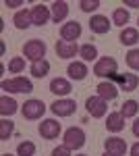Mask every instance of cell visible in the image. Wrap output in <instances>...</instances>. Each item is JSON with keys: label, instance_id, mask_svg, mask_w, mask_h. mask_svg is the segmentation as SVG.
I'll use <instances>...</instances> for the list:
<instances>
[{"label": "cell", "instance_id": "cell-1", "mask_svg": "<svg viewBox=\"0 0 139 156\" xmlns=\"http://www.w3.org/2000/svg\"><path fill=\"white\" fill-rule=\"evenodd\" d=\"M0 85L9 94H31L33 92V83L27 77H21V75H15L12 79H4Z\"/></svg>", "mask_w": 139, "mask_h": 156}, {"label": "cell", "instance_id": "cell-2", "mask_svg": "<svg viewBox=\"0 0 139 156\" xmlns=\"http://www.w3.org/2000/svg\"><path fill=\"white\" fill-rule=\"evenodd\" d=\"M116 73H118V62H116L112 56H102V58L96 60V65H93V75L106 77L108 81L114 77Z\"/></svg>", "mask_w": 139, "mask_h": 156}, {"label": "cell", "instance_id": "cell-3", "mask_svg": "<svg viewBox=\"0 0 139 156\" xmlns=\"http://www.w3.org/2000/svg\"><path fill=\"white\" fill-rule=\"evenodd\" d=\"M46 50H48L46 44H44L42 40L33 37V40L25 42V46H23V56H25L27 60H31V62H37V60H44V56H46Z\"/></svg>", "mask_w": 139, "mask_h": 156}, {"label": "cell", "instance_id": "cell-4", "mask_svg": "<svg viewBox=\"0 0 139 156\" xmlns=\"http://www.w3.org/2000/svg\"><path fill=\"white\" fill-rule=\"evenodd\" d=\"M62 144L69 148L71 152L73 150H81L83 146H85V131H83L81 127H69L67 131H64V135H62Z\"/></svg>", "mask_w": 139, "mask_h": 156}, {"label": "cell", "instance_id": "cell-5", "mask_svg": "<svg viewBox=\"0 0 139 156\" xmlns=\"http://www.w3.org/2000/svg\"><path fill=\"white\" fill-rule=\"evenodd\" d=\"M44 112H46V104H44L42 100H37V98H29L23 106H21V115H23L27 121L42 119V117H44Z\"/></svg>", "mask_w": 139, "mask_h": 156}, {"label": "cell", "instance_id": "cell-6", "mask_svg": "<svg viewBox=\"0 0 139 156\" xmlns=\"http://www.w3.org/2000/svg\"><path fill=\"white\" fill-rule=\"evenodd\" d=\"M85 108H87V115H92L93 119H102L108 112V102L100 96H89L85 100Z\"/></svg>", "mask_w": 139, "mask_h": 156}, {"label": "cell", "instance_id": "cell-7", "mask_svg": "<svg viewBox=\"0 0 139 156\" xmlns=\"http://www.w3.org/2000/svg\"><path fill=\"white\" fill-rule=\"evenodd\" d=\"M37 131H40V135L44 140H56L58 135H60V131H62V127H60V123L56 119H44L40 123Z\"/></svg>", "mask_w": 139, "mask_h": 156}, {"label": "cell", "instance_id": "cell-8", "mask_svg": "<svg viewBox=\"0 0 139 156\" xmlns=\"http://www.w3.org/2000/svg\"><path fill=\"white\" fill-rule=\"evenodd\" d=\"M112 83L118 81V90H123V92H133V90H137L139 87V77L135 73H116L114 77L110 79Z\"/></svg>", "mask_w": 139, "mask_h": 156}, {"label": "cell", "instance_id": "cell-9", "mask_svg": "<svg viewBox=\"0 0 139 156\" xmlns=\"http://www.w3.org/2000/svg\"><path fill=\"white\" fill-rule=\"evenodd\" d=\"M50 110H52L56 117H71V115L77 110V102L71 100V98H58L56 102L50 106Z\"/></svg>", "mask_w": 139, "mask_h": 156}, {"label": "cell", "instance_id": "cell-10", "mask_svg": "<svg viewBox=\"0 0 139 156\" xmlns=\"http://www.w3.org/2000/svg\"><path fill=\"white\" fill-rule=\"evenodd\" d=\"M81 31H83V27H81L79 21L62 23V27H60V40H64V42H75V40L81 37Z\"/></svg>", "mask_w": 139, "mask_h": 156}, {"label": "cell", "instance_id": "cell-11", "mask_svg": "<svg viewBox=\"0 0 139 156\" xmlns=\"http://www.w3.org/2000/svg\"><path fill=\"white\" fill-rule=\"evenodd\" d=\"M50 19H52L50 6H46V4H33V9H31V21H33V25L42 27V25H46Z\"/></svg>", "mask_w": 139, "mask_h": 156}, {"label": "cell", "instance_id": "cell-12", "mask_svg": "<svg viewBox=\"0 0 139 156\" xmlns=\"http://www.w3.org/2000/svg\"><path fill=\"white\" fill-rule=\"evenodd\" d=\"M110 27H112V21H108V17H104V15H92V19H89V29H92L93 34L104 36V34L110 31Z\"/></svg>", "mask_w": 139, "mask_h": 156}, {"label": "cell", "instance_id": "cell-13", "mask_svg": "<svg viewBox=\"0 0 139 156\" xmlns=\"http://www.w3.org/2000/svg\"><path fill=\"white\" fill-rule=\"evenodd\" d=\"M79 46L77 42H64V40H58L56 42V56L58 58H73L79 54Z\"/></svg>", "mask_w": 139, "mask_h": 156}, {"label": "cell", "instance_id": "cell-14", "mask_svg": "<svg viewBox=\"0 0 139 156\" xmlns=\"http://www.w3.org/2000/svg\"><path fill=\"white\" fill-rule=\"evenodd\" d=\"M50 92L58 98H64L73 92V85H71V81L64 79V77H54V79L50 81Z\"/></svg>", "mask_w": 139, "mask_h": 156}, {"label": "cell", "instance_id": "cell-15", "mask_svg": "<svg viewBox=\"0 0 139 156\" xmlns=\"http://www.w3.org/2000/svg\"><path fill=\"white\" fill-rule=\"evenodd\" d=\"M104 150L112 156H125L127 154V142L123 137H108L104 142Z\"/></svg>", "mask_w": 139, "mask_h": 156}, {"label": "cell", "instance_id": "cell-16", "mask_svg": "<svg viewBox=\"0 0 139 156\" xmlns=\"http://www.w3.org/2000/svg\"><path fill=\"white\" fill-rule=\"evenodd\" d=\"M50 12H52V21L54 23H62L69 17V2L64 0H56L50 4Z\"/></svg>", "mask_w": 139, "mask_h": 156}, {"label": "cell", "instance_id": "cell-17", "mask_svg": "<svg viewBox=\"0 0 139 156\" xmlns=\"http://www.w3.org/2000/svg\"><path fill=\"white\" fill-rule=\"evenodd\" d=\"M67 73H69V79H75V81H83L85 77H87V65L83 62V60H75V62H71L69 67H67Z\"/></svg>", "mask_w": 139, "mask_h": 156}, {"label": "cell", "instance_id": "cell-18", "mask_svg": "<svg viewBox=\"0 0 139 156\" xmlns=\"http://www.w3.org/2000/svg\"><path fill=\"white\" fill-rule=\"evenodd\" d=\"M96 90H98V96L102 98V100H106V102H108V100H116L118 92H120L112 81H100Z\"/></svg>", "mask_w": 139, "mask_h": 156}, {"label": "cell", "instance_id": "cell-19", "mask_svg": "<svg viewBox=\"0 0 139 156\" xmlns=\"http://www.w3.org/2000/svg\"><path fill=\"white\" fill-rule=\"evenodd\" d=\"M19 110V104H17V100L11 96H0V115L4 117V119H9V117H12L15 112Z\"/></svg>", "mask_w": 139, "mask_h": 156}, {"label": "cell", "instance_id": "cell-20", "mask_svg": "<svg viewBox=\"0 0 139 156\" xmlns=\"http://www.w3.org/2000/svg\"><path fill=\"white\" fill-rule=\"evenodd\" d=\"M12 23H15L17 29H29V27L33 25V21H31V11H27V9L17 11L15 17H12Z\"/></svg>", "mask_w": 139, "mask_h": 156}, {"label": "cell", "instance_id": "cell-21", "mask_svg": "<svg viewBox=\"0 0 139 156\" xmlns=\"http://www.w3.org/2000/svg\"><path fill=\"white\" fill-rule=\"evenodd\" d=\"M106 129L112 133H118L125 129V117L120 112H110L108 119H106Z\"/></svg>", "mask_w": 139, "mask_h": 156}, {"label": "cell", "instance_id": "cell-22", "mask_svg": "<svg viewBox=\"0 0 139 156\" xmlns=\"http://www.w3.org/2000/svg\"><path fill=\"white\" fill-rule=\"evenodd\" d=\"M120 44L123 46H135L139 42V31L135 29V27H125L123 31H120Z\"/></svg>", "mask_w": 139, "mask_h": 156}, {"label": "cell", "instance_id": "cell-23", "mask_svg": "<svg viewBox=\"0 0 139 156\" xmlns=\"http://www.w3.org/2000/svg\"><path fill=\"white\" fill-rule=\"evenodd\" d=\"M29 73L33 75L35 79H42V77H46L48 73H50V62H48L46 58H44V60H37V62H31Z\"/></svg>", "mask_w": 139, "mask_h": 156}, {"label": "cell", "instance_id": "cell-24", "mask_svg": "<svg viewBox=\"0 0 139 156\" xmlns=\"http://www.w3.org/2000/svg\"><path fill=\"white\" fill-rule=\"evenodd\" d=\"M129 19H131V15H129V11L127 9H114V12H112V25H116V27H127V23H129Z\"/></svg>", "mask_w": 139, "mask_h": 156}, {"label": "cell", "instance_id": "cell-25", "mask_svg": "<svg viewBox=\"0 0 139 156\" xmlns=\"http://www.w3.org/2000/svg\"><path fill=\"white\" fill-rule=\"evenodd\" d=\"M137 110H139L137 100H127V102L120 104V110H118V112H120L125 119H131V117H137Z\"/></svg>", "mask_w": 139, "mask_h": 156}, {"label": "cell", "instance_id": "cell-26", "mask_svg": "<svg viewBox=\"0 0 139 156\" xmlns=\"http://www.w3.org/2000/svg\"><path fill=\"white\" fill-rule=\"evenodd\" d=\"M79 56L83 58V62H92V60H98V48L93 44H83L81 50H79Z\"/></svg>", "mask_w": 139, "mask_h": 156}, {"label": "cell", "instance_id": "cell-27", "mask_svg": "<svg viewBox=\"0 0 139 156\" xmlns=\"http://www.w3.org/2000/svg\"><path fill=\"white\" fill-rule=\"evenodd\" d=\"M15 131V123L11 119H2L0 121V142H6Z\"/></svg>", "mask_w": 139, "mask_h": 156}, {"label": "cell", "instance_id": "cell-28", "mask_svg": "<svg viewBox=\"0 0 139 156\" xmlns=\"http://www.w3.org/2000/svg\"><path fill=\"white\" fill-rule=\"evenodd\" d=\"M17 156H35V144L25 140L21 144L17 146Z\"/></svg>", "mask_w": 139, "mask_h": 156}, {"label": "cell", "instance_id": "cell-29", "mask_svg": "<svg viewBox=\"0 0 139 156\" xmlns=\"http://www.w3.org/2000/svg\"><path fill=\"white\" fill-rule=\"evenodd\" d=\"M127 65L131 71H139V48H131L127 52Z\"/></svg>", "mask_w": 139, "mask_h": 156}, {"label": "cell", "instance_id": "cell-30", "mask_svg": "<svg viewBox=\"0 0 139 156\" xmlns=\"http://www.w3.org/2000/svg\"><path fill=\"white\" fill-rule=\"evenodd\" d=\"M25 69V58L23 56H15L9 62V73H21Z\"/></svg>", "mask_w": 139, "mask_h": 156}, {"label": "cell", "instance_id": "cell-31", "mask_svg": "<svg viewBox=\"0 0 139 156\" xmlns=\"http://www.w3.org/2000/svg\"><path fill=\"white\" fill-rule=\"evenodd\" d=\"M79 9L83 12H93L100 9V0H81L79 2Z\"/></svg>", "mask_w": 139, "mask_h": 156}, {"label": "cell", "instance_id": "cell-32", "mask_svg": "<svg viewBox=\"0 0 139 156\" xmlns=\"http://www.w3.org/2000/svg\"><path fill=\"white\" fill-rule=\"evenodd\" d=\"M52 156H71V150L62 144V146H58V148H54V150H52Z\"/></svg>", "mask_w": 139, "mask_h": 156}, {"label": "cell", "instance_id": "cell-33", "mask_svg": "<svg viewBox=\"0 0 139 156\" xmlns=\"http://www.w3.org/2000/svg\"><path fill=\"white\" fill-rule=\"evenodd\" d=\"M4 6H9V9H17V6H25L23 0H4Z\"/></svg>", "mask_w": 139, "mask_h": 156}, {"label": "cell", "instance_id": "cell-34", "mask_svg": "<svg viewBox=\"0 0 139 156\" xmlns=\"http://www.w3.org/2000/svg\"><path fill=\"white\" fill-rule=\"evenodd\" d=\"M123 6H129V9H139V0H125Z\"/></svg>", "mask_w": 139, "mask_h": 156}, {"label": "cell", "instance_id": "cell-35", "mask_svg": "<svg viewBox=\"0 0 139 156\" xmlns=\"http://www.w3.org/2000/svg\"><path fill=\"white\" fill-rule=\"evenodd\" d=\"M131 131H133V135H135V137H139V119H135L133 127H131Z\"/></svg>", "mask_w": 139, "mask_h": 156}, {"label": "cell", "instance_id": "cell-36", "mask_svg": "<svg viewBox=\"0 0 139 156\" xmlns=\"http://www.w3.org/2000/svg\"><path fill=\"white\" fill-rule=\"evenodd\" d=\"M131 156H139V142L131 146Z\"/></svg>", "mask_w": 139, "mask_h": 156}, {"label": "cell", "instance_id": "cell-37", "mask_svg": "<svg viewBox=\"0 0 139 156\" xmlns=\"http://www.w3.org/2000/svg\"><path fill=\"white\" fill-rule=\"evenodd\" d=\"M4 52H6V48H4V42L0 40V56H4Z\"/></svg>", "mask_w": 139, "mask_h": 156}, {"label": "cell", "instance_id": "cell-38", "mask_svg": "<svg viewBox=\"0 0 139 156\" xmlns=\"http://www.w3.org/2000/svg\"><path fill=\"white\" fill-rule=\"evenodd\" d=\"M0 156H12V154H9V152H4V154H0Z\"/></svg>", "mask_w": 139, "mask_h": 156}, {"label": "cell", "instance_id": "cell-39", "mask_svg": "<svg viewBox=\"0 0 139 156\" xmlns=\"http://www.w3.org/2000/svg\"><path fill=\"white\" fill-rule=\"evenodd\" d=\"M102 156H112V154H108V152H104V154H102Z\"/></svg>", "mask_w": 139, "mask_h": 156}, {"label": "cell", "instance_id": "cell-40", "mask_svg": "<svg viewBox=\"0 0 139 156\" xmlns=\"http://www.w3.org/2000/svg\"><path fill=\"white\" fill-rule=\"evenodd\" d=\"M79 156H87V154H79Z\"/></svg>", "mask_w": 139, "mask_h": 156}, {"label": "cell", "instance_id": "cell-41", "mask_svg": "<svg viewBox=\"0 0 139 156\" xmlns=\"http://www.w3.org/2000/svg\"><path fill=\"white\" fill-rule=\"evenodd\" d=\"M137 23H139V19H137Z\"/></svg>", "mask_w": 139, "mask_h": 156}]
</instances>
